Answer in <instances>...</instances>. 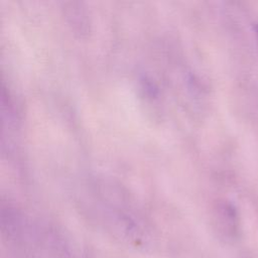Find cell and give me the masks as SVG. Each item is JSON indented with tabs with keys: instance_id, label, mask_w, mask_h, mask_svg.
Instances as JSON below:
<instances>
[{
	"instance_id": "cell-1",
	"label": "cell",
	"mask_w": 258,
	"mask_h": 258,
	"mask_svg": "<svg viewBox=\"0 0 258 258\" xmlns=\"http://www.w3.org/2000/svg\"><path fill=\"white\" fill-rule=\"evenodd\" d=\"M1 227L3 234L9 238L16 240L20 238L23 231V223L20 216L13 211H3L1 215Z\"/></svg>"
},
{
	"instance_id": "cell-2",
	"label": "cell",
	"mask_w": 258,
	"mask_h": 258,
	"mask_svg": "<svg viewBox=\"0 0 258 258\" xmlns=\"http://www.w3.org/2000/svg\"><path fill=\"white\" fill-rule=\"evenodd\" d=\"M257 32H258V31H257Z\"/></svg>"
}]
</instances>
